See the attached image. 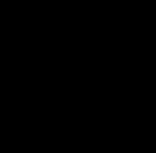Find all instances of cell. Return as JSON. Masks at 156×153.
I'll return each mask as SVG.
<instances>
[]
</instances>
